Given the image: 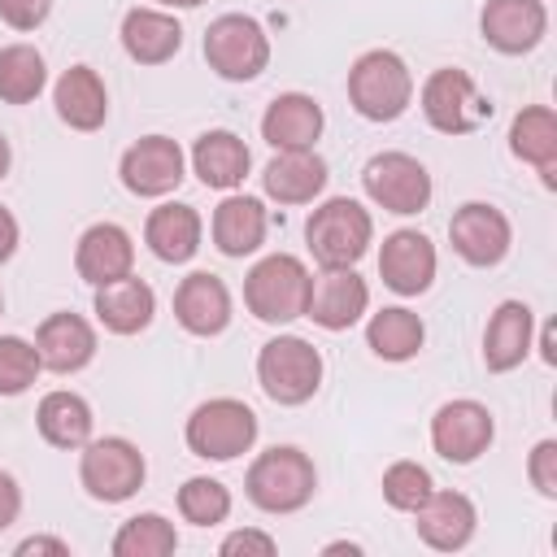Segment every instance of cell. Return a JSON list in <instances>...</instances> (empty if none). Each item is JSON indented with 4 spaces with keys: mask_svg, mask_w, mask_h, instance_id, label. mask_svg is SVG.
Returning a JSON list of instances; mask_svg holds the SVG:
<instances>
[{
    "mask_svg": "<svg viewBox=\"0 0 557 557\" xmlns=\"http://www.w3.org/2000/svg\"><path fill=\"white\" fill-rule=\"evenodd\" d=\"M244 492L261 513H296L313 500L318 492V470L313 457L296 444H274L252 457L244 474Z\"/></svg>",
    "mask_w": 557,
    "mask_h": 557,
    "instance_id": "obj_1",
    "label": "cell"
},
{
    "mask_svg": "<svg viewBox=\"0 0 557 557\" xmlns=\"http://www.w3.org/2000/svg\"><path fill=\"white\" fill-rule=\"evenodd\" d=\"M374 239V218L352 196H331L305 218V244L322 270L357 265Z\"/></svg>",
    "mask_w": 557,
    "mask_h": 557,
    "instance_id": "obj_2",
    "label": "cell"
},
{
    "mask_svg": "<svg viewBox=\"0 0 557 557\" xmlns=\"http://www.w3.org/2000/svg\"><path fill=\"white\" fill-rule=\"evenodd\" d=\"M348 104L366 122H396L413 104V74L400 52L370 48L348 70Z\"/></svg>",
    "mask_w": 557,
    "mask_h": 557,
    "instance_id": "obj_3",
    "label": "cell"
},
{
    "mask_svg": "<svg viewBox=\"0 0 557 557\" xmlns=\"http://www.w3.org/2000/svg\"><path fill=\"white\" fill-rule=\"evenodd\" d=\"M309 270L300 257L292 252H270L261 257L248 274H244V305L257 322H270V326H287L296 318H305V305H309Z\"/></svg>",
    "mask_w": 557,
    "mask_h": 557,
    "instance_id": "obj_4",
    "label": "cell"
},
{
    "mask_svg": "<svg viewBox=\"0 0 557 557\" xmlns=\"http://www.w3.org/2000/svg\"><path fill=\"white\" fill-rule=\"evenodd\" d=\"M322 352L300 335H274L257 352V383L283 409L313 400L322 387Z\"/></svg>",
    "mask_w": 557,
    "mask_h": 557,
    "instance_id": "obj_5",
    "label": "cell"
},
{
    "mask_svg": "<svg viewBox=\"0 0 557 557\" xmlns=\"http://www.w3.org/2000/svg\"><path fill=\"white\" fill-rule=\"evenodd\" d=\"M257 431H261V422L244 400L213 396V400H200L191 409L183 440L200 461H235L257 444Z\"/></svg>",
    "mask_w": 557,
    "mask_h": 557,
    "instance_id": "obj_6",
    "label": "cell"
},
{
    "mask_svg": "<svg viewBox=\"0 0 557 557\" xmlns=\"http://www.w3.org/2000/svg\"><path fill=\"white\" fill-rule=\"evenodd\" d=\"M144 479H148V461H144L139 444H131L126 435L87 440L83 453H78V483L100 505L131 500L144 487Z\"/></svg>",
    "mask_w": 557,
    "mask_h": 557,
    "instance_id": "obj_7",
    "label": "cell"
},
{
    "mask_svg": "<svg viewBox=\"0 0 557 557\" xmlns=\"http://www.w3.org/2000/svg\"><path fill=\"white\" fill-rule=\"evenodd\" d=\"M205 61L226 83H252L270 65V35L248 13H222L205 30Z\"/></svg>",
    "mask_w": 557,
    "mask_h": 557,
    "instance_id": "obj_8",
    "label": "cell"
},
{
    "mask_svg": "<svg viewBox=\"0 0 557 557\" xmlns=\"http://www.w3.org/2000/svg\"><path fill=\"white\" fill-rule=\"evenodd\" d=\"M418 104H422V117L440 135H470V131H479L492 117V100L457 65L431 70L426 83H422V91H418Z\"/></svg>",
    "mask_w": 557,
    "mask_h": 557,
    "instance_id": "obj_9",
    "label": "cell"
},
{
    "mask_svg": "<svg viewBox=\"0 0 557 557\" xmlns=\"http://www.w3.org/2000/svg\"><path fill=\"white\" fill-rule=\"evenodd\" d=\"M361 187L383 213H396V218L422 213L435 191L426 165L409 152H374L361 170Z\"/></svg>",
    "mask_w": 557,
    "mask_h": 557,
    "instance_id": "obj_10",
    "label": "cell"
},
{
    "mask_svg": "<svg viewBox=\"0 0 557 557\" xmlns=\"http://www.w3.org/2000/svg\"><path fill=\"white\" fill-rule=\"evenodd\" d=\"M496 440V418L483 400H444L435 413H431V448L453 461V466H470L479 461Z\"/></svg>",
    "mask_w": 557,
    "mask_h": 557,
    "instance_id": "obj_11",
    "label": "cell"
},
{
    "mask_svg": "<svg viewBox=\"0 0 557 557\" xmlns=\"http://www.w3.org/2000/svg\"><path fill=\"white\" fill-rule=\"evenodd\" d=\"M448 244L453 252L474 265V270H492L509 257V244H513V226L509 218L487 205V200H466L461 209H453L448 218Z\"/></svg>",
    "mask_w": 557,
    "mask_h": 557,
    "instance_id": "obj_12",
    "label": "cell"
},
{
    "mask_svg": "<svg viewBox=\"0 0 557 557\" xmlns=\"http://www.w3.org/2000/svg\"><path fill=\"white\" fill-rule=\"evenodd\" d=\"M183 174H187V157H183V148H178L170 135H144V139H135V144L122 152V161H117L122 187H126L131 196H139V200H161V196H170V191L183 183Z\"/></svg>",
    "mask_w": 557,
    "mask_h": 557,
    "instance_id": "obj_13",
    "label": "cell"
},
{
    "mask_svg": "<svg viewBox=\"0 0 557 557\" xmlns=\"http://www.w3.org/2000/svg\"><path fill=\"white\" fill-rule=\"evenodd\" d=\"M479 35L500 57H522L540 48L548 35V4L544 0H487L479 13Z\"/></svg>",
    "mask_w": 557,
    "mask_h": 557,
    "instance_id": "obj_14",
    "label": "cell"
},
{
    "mask_svg": "<svg viewBox=\"0 0 557 557\" xmlns=\"http://www.w3.org/2000/svg\"><path fill=\"white\" fill-rule=\"evenodd\" d=\"M366 309H370V283L352 265L322 270L309 283L305 318H313L322 331H348V326H357L366 318Z\"/></svg>",
    "mask_w": 557,
    "mask_h": 557,
    "instance_id": "obj_15",
    "label": "cell"
},
{
    "mask_svg": "<svg viewBox=\"0 0 557 557\" xmlns=\"http://www.w3.org/2000/svg\"><path fill=\"white\" fill-rule=\"evenodd\" d=\"M435 244L413 231V226H400L383 239L379 248V278L396 292V296H422L431 283H435Z\"/></svg>",
    "mask_w": 557,
    "mask_h": 557,
    "instance_id": "obj_16",
    "label": "cell"
},
{
    "mask_svg": "<svg viewBox=\"0 0 557 557\" xmlns=\"http://www.w3.org/2000/svg\"><path fill=\"white\" fill-rule=\"evenodd\" d=\"M413 527H418V540L435 553H457L474 540V527H479V509L466 492H448V487H435L418 509H413Z\"/></svg>",
    "mask_w": 557,
    "mask_h": 557,
    "instance_id": "obj_17",
    "label": "cell"
},
{
    "mask_svg": "<svg viewBox=\"0 0 557 557\" xmlns=\"http://www.w3.org/2000/svg\"><path fill=\"white\" fill-rule=\"evenodd\" d=\"M35 352H39L44 370H52V374H78L96 357V326L83 313H70V309L48 313L35 326Z\"/></svg>",
    "mask_w": 557,
    "mask_h": 557,
    "instance_id": "obj_18",
    "label": "cell"
},
{
    "mask_svg": "<svg viewBox=\"0 0 557 557\" xmlns=\"http://www.w3.org/2000/svg\"><path fill=\"white\" fill-rule=\"evenodd\" d=\"M74 270L83 283L100 287L135 270V239L117 222H91L74 244Z\"/></svg>",
    "mask_w": 557,
    "mask_h": 557,
    "instance_id": "obj_19",
    "label": "cell"
},
{
    "mask_svg": "<svg viewBox=\"0 0 557 557\" xmlns=\"http://www.w3.org/2000/svg\"><path fill=\"white\" fill-rule=\"evenodd\" d=\"M174 318L187 335H222L231 326V287L209 270H191L174 287Z\"/></svg>",
    "mask_w": 557,
    "mask_h": 557,
    "instance_id": "obj_20",
    "label": "cell"
},
{
    "mask_svg": "<svg viewBox=\"0 0 557 557\" xmlns=\"http://www.w3.org/2000/svg\"><path fill=\"white\" fill-rule=\"evenodd\" d=\"M535 344V313L527 300H500L483 326V366L492 374H509L527 361Z\"/></svg>",
    "mask_w": 557,
    "mask_h": 557,
    "instance_id": "obj_21",
    "label": "cell"
},
{
    "mask_svg": "<svg viewBox=\"0 0 557 557\" xmlns=\"http://www.w3.org/2000/svg\"><path fill=\"white\" fill-rule=\"evenodd\" d=\"M326 161L313 148H287L274 152L261 170V191L278 205H313L326 191Z\"/></svg>",
    "mask_w": 557,
    "mask_h": 557,
    "instance_id": "obj_22",
    "label": "cell"
},
{
    "mask_svg": "<svg viewBox=\"0 0 557 557\" xmlns=\"http://www.w3.org/2000/svg\"><path fill=\"white\" fill-rule=\"evenodd\" d=\"M322 126H326V113L313 96L305 91H283L265 104L261 113V139L274 148V152H287V148H313L322 139Z\"/></svg>",
    "mask_w": 557,
    "mask_h": 557,
    "instance_id": "obj_23",
    "label": "cell"
},
{
    "mask_svg": "<svg viewBox=\"0 0 557 557\" xmlns=\"http://www.w3.org/2000/svg\"><path fill=\"white\" fill-rule=\"evenodd\" d=\"M265 231H270V213L257 196H244V191H226L222 205L213 209L209 218V235H213V248L222 257H248L265 244Z\"/></svg>",
    "mask_w": 557,
    "mask_h": 557,
    "instance_id": "obj_24",
    "label": "cell"
},
{
    "mask_svg": "<svg viewBox=\"0 0 557 557\" xmlns=\"http://www.w3.org/2000/svg\"><path fill=\"white\" fill-rule=\"evenodd\" d=\"M96 322L109 331V335H139L148 331V322L157 318V292L135 278V274H122L113 283H100L96 287Z\"/></svg>",
    "mask_w": 557,
    "mask_h": 557,
    "instance_id": "obj_25",
    "label": "cell"
},
{
    "mask_svg": "<svg viewBox=\"0 0 557 557\" xmlns=\"http://www.w3.org/2000/svg\"><path fill=\"white\" fill-rule=\"evenodd\" d=\"M52 104H57V117L70 131H83V135L100 131L109 122V91H104V78L91 65L61 70V78L52 83Z\"/></svg>",
    "mask_w": 557,
    "mask_h": 557,
    "instance_id": "obj_26",
    "label": "cell"
},
{
    "mask_svg": "<svg viewBox=\"0 0 557 557\" xmlns=\"http://www.w3.org/2000/svg\"><path fill=\"white\" fill-rule=\"evenodd\" d=\"M200 235H205V222H200V213H196L191 205H183V200L157 205V209L148 213V222H144V244H148V252H152L157 261H165V265L191 261V257L200 252Z\"/></svg>",
    "mask_w": 557,
    "mask_h": 557,
    "instance_id": "obj_27",
    "label": "cell"
},
{
    "mask_svg": "<svg viewBox=\"0 0 557 557\" xmlns=\"http://www.w3.org/2000/svg\"><path fill=\"white\" fill-rule=\"evenodd\" d=\"M117 35H122V52L135 65H165L183 48V26L165 9H126Z\"/></svg>",
    "mask_w": 557,
    "mask_h": 557,
    "instance_id": "obj_28",
    "label": "cell"
},
{
    "mask_svg": "<svg viewBox=\"0 0 557 557\" xmlns=\"http://www.w3.org/2000/svg\"><path fill=\"white\" fill-rule=\"evenodd\" d=\"M252 170V152L235 131H205L191 144V174L213 191H235Z\"/></svg>",
    "mask_w": 557,
    "mask_h": 557,
    "instance_id": "obj_29",
    "label": "cell"
},
{
    "mask_svg": "<svg viewBox=\"0 0 557 557\" xmlns=\"http://www.w3.org/2000/svg\"><path fill=\"white\" fill-rule=\"evenodd\" d=\"M509 152L540 170L544 187H557V113L548 104H527L509 122Z\"/></svg>",
    "mask_w": 557,
    "mask_h": 557,
    "instance_id": "obj_30",
    "label": "cell"
},
{
    "mask_svg": "<svg viewBox=\"0 0 557 557\" xmlns=\"http://www.w3.org/2000/svg\"><path fill=\"white\" fill-rule=\"evenodd\" d=\"M35 426H39V435H44L52 448H83V444L91 440L96 418H91V405H87L78 392L57 387V392H48V396L39 400Z\"/></svg>",
    "mask_w": 557,
    "mask_h": 557,
    "instance_id": "obj_31",
    "label": "cell"
},
{
    "mask_svg": "<svg viewBox=\"0 0 557 557\" xmlns=\"http://www.w3.org/2000/svg\"><path fill=\"white\" fill-rule=\"evenodd\" d=\"M366 344L379 361H413L426 344V326L413 309L405 305H387L379 313H370L366 322Z\"/></svg>",
    "mask_w": 557,
    "mask_h": 557,
    "instance_id": "obj_32",
    "label": "cell"
},
{
    "mask_svg": "<svg viewBox=\"0 0 557 557\" xmlns=\"http://www.w3.org/2000/svg\"><path fill=\"white\" fill-rule=\"evenodd\" d=\"M48 87V65L35 44H9L0 48V100L4 104H30Z\"/></svg>",
    "mask_w": 557,
    "mask_h": 557,
    "instance_id": "obj_33",
    "label": "cell"
},
{
    "mask_svg": "<svg viewBox=\"0 0 557 557\" xmlns=\"http://www.w3.org/2000/svg\"><path fill=\"white\" fill-rule=\"evenodd\" d=\"M109 548H113V557H170L178 548V531L170 518L148 509V513L126 518Z\"/></svg>",
    "mask_w": 557,
    "mask_h": 557,
    "instance_id": "obj_34",
    "label": "cell"
},
{
    "mask_svg": "<svg viewBox=\"0 0 557 557\" xmlns=\"http://www.w3.org/2000/svg\"><path fill=\"white\" fill-rule=\"evenodd\" d=\"M174 500H178V518L191 527H218L231 513V487L209 474H191Z\"/></svg>",
    "mask_w": 557,
    "mask_h": 557,
    "instance_id": "obj_35",
    "label": "cell"
},
{
    "mask_svg": "<svg viewBox=\"0 0 557 557\" xmlns=\"http://www.w3.org/2000/svg\"><path fill=\"white\" fill-rule=\"evenodd\" d=\"M383 500L392 505V509H400V513H413L431 492H435V479H431V470L426 466H418V461H392L387 470H383Z\"/></svg>",
    "mask_w": 557,
    "mask_h": 557,
    "instance_id": "obj_36",
    "label": "cell"
},
{
    "mask_svg": "<svg viewBox=\"0 0 557 557\" xmlns=\"http://www.w3.org/2000/svg\"><path fill=\"white\" fill-rule=\"evenodd\" d=\"M44 361L35 352V339L22 335H0V396H22L39 379Z\"/></svg>",
    "mask_w": 557,
    "mask_h": 557,
    "instance_id": "obj_37",
    "label": "cell"
},
{
    "mask_svg": "<svg viewBox=\"0 0 557 557\" xmlns=\"http://www.w3.org/2000/svg\"><path fill=\"white\" fill-rule=\"evenodd\" d=\"M527 479L544 500H557V440H540L527 457Z\"/></svg>",
    "mask_w": 557,
    "mask_h": 557,
    "instance_id": "obj_38",
    "label": "cell"
},
{
    "mask_svg": "<svg viewBox=\"0 0 557 557\" xmlns=\"http://www.w3.org/2000/svg\"><path fill=\"white\" fill-rule=\"evenodd\" d=\"M222 557H274L278 553V540L270 531H257V527H244V531H231L222 544H218Z\"/></svg>",
    "mask_w": 557,
    "mask_h": 557,
    "instance_id": "obj_39",
    "label": "cell"
},
{
    "mask_svg": "<svg viewBox=\"0 0 557 557\" xmlns=\"http://www.w3.org/2000/svg\"><path fill=\"white\" fill-rule=\"evenodd\" d=\"M52 13V0H0V22L13 30H39Z\"/></svg>",
    "mask_w": 557,
    "mask_h": 557,
    "instance_id": "obj_40",
    "label": "cell"
},
{
    "mask_svg": "<svg viewBox=\"0 0 557 557\" xmlns=\"http://www.w3.org/2000/svg\"><path fill=\"white\" fill-rule=\"evenodd\" d=\"M17 513H22V487L9 470H0V531H9L17 522Z\"/></svg>",
    "mask_w": 557,
    "mask_h": 557,
    "instance_id": "obj_41",
    "label": "cell"
},
{
    "mask_svg": "<svg viewBox=\"0 0 557 557\" xmlns=\"http://www.w3.org/2000/svg\"><path fill=\"white\" fill-rule=\"evenodd\" d=\"M13 553H17V557H39V553H48V557H70V544L57 540V535H26Z\"/></svg>",
    "mask_w": 557,
    "mask_h": 557,
    "instance_id": "obj_42",
    "label": "cell"
},
{
    "mask_svg": "<svg viewBox=\"0 0 557 557\" xmlns=\"http://www.w3.org/2000/svg\"><path fill=\"white\" fill-rule=\"evenodd\" d=\"M17 239H22V226H17V218H13V213L0 205V265H4V261L17 252Z\"/></svg>",
    "mask_w": 557,
    "mask_h": 557,
    "instance_id": "obj_43",
    "label": "cell"
},
{
    "mask_svg": "<svg viewBox=\"0 0 557 557\" xmlns=\"http://www.w3.org/2000/svg\"><path fill=\"white\" fill-rule=\"evenodd\" d=\"M540 357H544L548 366H557V348H553V322L540 331Z\"/></svg>",
    "mask_w": 557,
    "mask_h": 557,
    "instance_id": "obj_44",
    "label": "cell"
},
{
    "mask_svg": "<svg viewBox=\"0 0 557 557\" xmlns=\"http://www.w3.org/2000/svg\"><path fill=\"white\" fill-rule=\"evenodd\" d=\"M322 553H352V557H357V553H361V544H352V540H331Z\"/></svg>",
    "mask_w": 557,
    "mask_h": 557,
    "instance_id": "obj_45",
    "label": "cell"
},
{
    "mask_svg": "<svg viewBox=\"0 0 557 557\" xmlns=\"http://www.w3.org/2000/svg\"><path fill=\"white\" fill-rule=\"evenodd\" d=\"M9 165H13V148H9V139L0 135V178L9 174Z\"/></svg>",
    "mask_w": 557,
    "mask_h": 557,
    "instance_id": "obj_46",
    "label": "cell"
},
{
    "mask_svg": "<svg viewBox=\"0 0 557 557\" xmlns=\"http://www.w3.org/2000/svg\"><path fill=\"white\" fill-rule=\"evenodd\" d=\"M161 9H200L205 0H157Z\"/></svg>",
    "mask_w": 557,
    "mask_h": 557,
    "instance_id": "obj_47",
    "label": "cell"
},
{
    "mask_svg": "<svg viewBox=\"0 0 557 557\" xmlns=\"http://www.w3.org/2000/svg\"><path fill=\"white\" fill-rule=\"evenodd\" d=\"M0 313H4V296H0Z\"/></svg>",
    "mask_w": 557,
    "mask_h": 557,
    "instance_id": "obj_48",
    "label": "cell"
}]
</instances>
